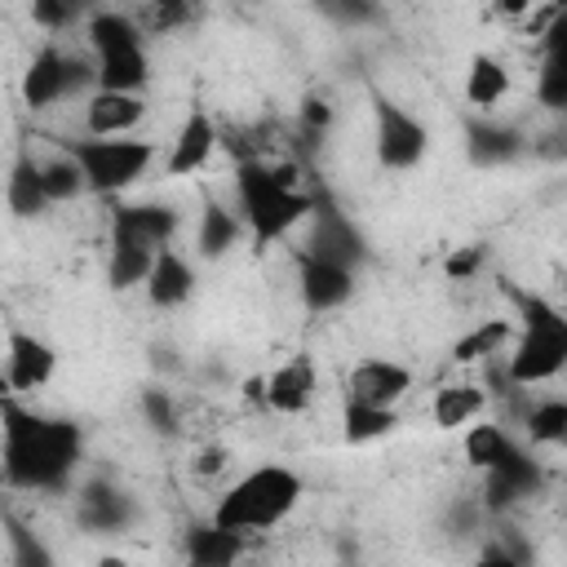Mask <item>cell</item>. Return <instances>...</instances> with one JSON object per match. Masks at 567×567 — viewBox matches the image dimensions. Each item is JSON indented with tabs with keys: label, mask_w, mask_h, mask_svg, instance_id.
Instances as JSON below:
<instances>
[{
	"label": "cell",
	"mask_w": 567,
	"mask_h": 567,
	"mask_svg": "<svg viewBox=\"0 0 567 567\" xmlns=\"http://www.w3.org/2000/svg\"><path fill=\"white\" fill-rule=\"evenodd\" d=\"M505 93H509V71H505L496 58L474 53V58H470V71H465V97L487 111V106H496Z\"/></svg>",
	"instance_id": "cell-20"
},
{
	"label": "cell",
	"mask_w": 567,
	"mask_h": 567,
	"mask_svg": "<svg viewBox=\"0 0 567 567\" xmlns=\"http://www.w3.org/2000/svg\"><path fill=\"white\" fill-rule=\"evenodd\" d=\"M518 306H523V337L509 354V377L518 385H536L567 368V315L540 297H518Z\"/></svg>",
	"instance_id": "cell-4"
},
{
	"label": "cell",
	"mask_w": 567,
	"mask_h": 567,
	"mask_svg": "<svg viewBox=\"0 0 567 567\" xmlns=\"http://www.w3.org/2000/svg\"><path fill=\"white\" fill-rule=\"evenodd\" d=\"M84 518H89L93 527H115V523L124 518V509H120V501H115L111 492H97V496H89V509H84Z\"/></svg>",
	"instance_id": "cell-34"
},
{
	"label": "cell",
	"mask_w": 567,
	"mask_h": 567,
	"mask_svg": "<svg viewBox=\"0 0 567 567\" xmlns=\"http://www.w3.org/2000/svg\"><path fill=\"white\" fill-rule=\"evenodd\" d=\"M239 204L252 230V248H270L310 213V199L292 186V164H261V159L239 164Z\"/></svg>",
	"instance_id": "cell-2"
},
{
	"label": "cell",
	"mask_w": 567,
	"mask_h": 567,
	"mask_svg": "<svg viewBox=\"0 0 567 567\" xmlns=\"http://www.w3.org/2000/svg\"><path fill=\"white\" fill-rule=\"evenodd\" d=\"M527 434H532V443H545V447L567 443V399H545V403H536V408L527 412Z\"/></svg>",
	"instance_id": "cell-29"
},
{
	"label": "cell",
	"mask_w": 567,
	"mask_h": 567,
	"mask_svg": "<svg viewBox=\"0 0 567 567\" xmlns=\"http://www.w3.org/2000/svg\"><path fill=\"white\" fill-rule=\"evenodd\" d=\"M53 363H58V354L44 341H35L27 332L9 337V385L13 390H40L53 377Z\"/></svg>",
	"instance_id": "cell-14"
},
{
	"label": "cell",
	"mask_w": 567,
	"mask_h": 567,
	"mask_svg": "<svg viewBox=\"0 0 567 567\" xmlns=\"http://www.w3.org/2000/svg\"><path fill=\"white\" fill-rule=\"evenodd\" d=\"M514 452H518V447L509 443V434H505L501 425H470V434H465V461L478 465V470H496V465H505Z\"/></svg>",
	"instance_id": "cell-23"
},
{
	"label": "cell",
	"mask_w": 567,
	"mask_h": 567,
	"mask_svg": "<svg viewBox=\"0 0 567 567\" xmlns=\"http://www.w3.org/2000/svg\"><path fill=\"white\" fill-rule=\"evenodd\" d=\"M540 0H496V13H505V18H523V13H532Z\"/></svg>",
	"instance_id": "cell-38"
},
{
	"label": "cell",
	"mask_w": 567,
	"mask_h": 567,
	"mask_svg": "<svg viewBox=\"0 0 567 567\" xmlns=\"http://www.w3.org/2000/svg\"><path fill=\"white\" fill-rule=\"evenodd\" d=\"M408 385H412V372L390 359H363L350 368V399H359V403L394 408L408 394Z\"/></svg>",
	"instance_id": "cell-8"
},
{
	"label": "cell",
	"mask_w": 567,
	"mask_h": 567,
	"mask_svg": "<svg viewBox=\"0 0 567 567\" xmlns=\"http://www.w3.org/2000/svg\"><path fill=\"white\" fill-rule=\"evenodd\" d=\"M310 252L315 257H328V261H341L350 266L354 252H359V239L350 235V226L332 213H319V226H315V239H310Z\"/></svg>",
	"instance_id": "cell-25"
},
{
	"label": "cell",
	"mask_w": 567,
	"mask_h": 567,
	"mask_svg": "<svg viewBox=\"0 0 567 567\" xmlns=\"http://www.w3.org/2000/svg\"><path fill=\"white\" fill-rule=\"evenodd\" d=\"M536 93L549 111H567V9L545 27V62Z\"/></svg>",
	"instance_id": "cell-12"
},
{
	"label": "cell",
	"mask_w": 567,
	"mask_h": 567,
	"mask_svg": "<svg viewBox=\"0 0 567 567\" xmlns=\"http://www.w3.org/2000/svg\"><path fill=\"white\" fill-rule=\"evenodd\" d=\"M186 554H190L195 563H204V567H226V563H235V558L244 554V532H230V527H221V523H208V527L190 532Z\"/></svg>",
	"instance_id": "cell-19"
},
{
	"label": "cell",
	"mask_w": 567,
	"mask_h": 567,
	"mask_svg": "<svg viewBox=\"0 0 567 567\" xmlns=\"http://www.w3.org/2000/svg\"><path fill=\"white\" fill-rule=\"evenodd\" d=\"M213 146H217V128H213V120L195 106V111L186 115V124L177 128V142H173V155H168V173H173V177L199 173V168L213 159Z\"/></svg>",
	"instance_id": "cell-13"
},
{
	"label": "cell",
	"mask_w": 567,
	"mask_h": 567,
	"mask_svg": "<svg viewBox=\"0 0 567 567\" xmlns=\"http://www.w3.org/2000/svg\"><path fill=\"white\" fill-rule=\"evenodd\" d=\"M199 13V0H137L142 31H177Z\"/></svg>",
	"instance_id": "cell-26"
},
{
	"label": "cell",
	"mask_w": 567,
	"mask_h": 567,
	"mask_svg": "<svg viewBox=\"0 0 567 567\" xmlns=\"http://www.w3.org/2000/svg\"><path fill=\"white\" fill-rule=\"evenodd\" d=\"M137 35H142L137 18H124V13H93V22H89V44H93L97 58L115 53V49H128V44H142Z\"/></svg>",
	"instance_id": "cell-24"
},
{
	"label": "cell",
	"mask_w": 567,
	"mask_h": 567,
	"mask_svg": "<svg viewBox=\"0 0 567 567\" xmlns=\"http://www.w3.org/2000/svg\"><path fill=\"white\" fill-rule=\"evenodd\" d=\"M301 496V478L284 465H261L252 470L248 478H239L213 509V523L230 527V532H261V527H275Z\"/></svg>",
	"instance_id": "cell-3"
},
{
	"label": "cell",
	"mask_w": 567,
	"mask_h": 567,
	"mask_svg": "<svg viewBox=\"0 0 567 567\" xmlns=\"http://www.w3.org/2000/svg\"><path fill=\"white\" fill-rule=\"evenodd\" d=\"M190 284H195V275H190L186 257H177L173 248H159L155 252V266L146 275V297L155 306H182L190 297Z\"/></svg>",
	"instance_id": "cell-16"
},
{
	"label": "cell",
	"mask_w": 567,
	"mask_h": 567,
	"mask_svg": "<svg viewBox=\"0 0 567 567\" xmlns=\"http://www.w3.org/2000/svg\"><path fill=\"white\" fill-rule=\"evenodd\" d=\"M40 177H44V190H49V204H62V199H75L89 182H84V168H80V159L66 151V155H58V159H49V164H40Z\"/></svg>",
	"instance_id": "cell-27"
},
{
	"label": "cell",
	"mask_w": 567,
	"mask_h": 567,
	"mask_svg": "<svg viewBox=\"0 0 567 567\" xmlns=\"http://www.w3.org/2000/svg\"><path fill=\"white\" fill-rule=\"evenodd\" d=\"M75 461V425L40 421L4 399V474L22 487H58Z\"/></svg>",
	"instance_id": "cell-1"
},
{
	"label": "cell",
	"mask_w": 567,
	"mask_h": 567,
	"mask_svg": "<svg viewBox=\"0 0 567 567\" xmlns=\"http://www.w3.org/2000/svg\"><path fill=\"white\" fill-rule=\"evenodd\" d=\"M84 75H89V71H84L80 62L62 58L58 49H40L35 62H31L27 75H22V97H27L31 111H44V106H53L66 89H75Z\"/></svg>",
	"instance_id": "cell-6"
},
{
	"label": "cell",
	"mask_w": 567,
	"mask_h": 567,
	"mask_svg": "<svg viewBox=\"0 0 567 567\" xmlns=\"http://www.w3.org/2000/svg\"><path fill=\"white\" fill-rule=\"evenodd\" d=\"M306 124H319L323 128L328 124V106L323 102H306Z\"/></svg>",
	"instance_id": "cell-39"
},
{
	"label": "cell",
	"mask_w": 567,
	"mask_h": 567,
	"mask_svg": "<svg viewBox=\"0 0 567 567\" xmlns=\"http://www.w3.org/2000/svg\"><path fill=\"white\" fill-rule=\"evenodd\" d=\"M385 430H394V408H377V403H359V399L346 403V439L350 443L381 439Z\"/></svg>",
	"instance_id": "cell-28"
},
{
	"label": "cell",
	"mask_w": 567,
	"mask_h": 567,
	"mask_svg": "<svg viewBox=\"0 0 567 567\" xmlns=\"http://www.w3.org/2000/svg\"><path fill=\"white\" fill-rule=\"evenodd\" d=\"M155 252H159V248H146V244H137V239H124V235H111V261H106L111 288L146 284V275H151V266H155Z\"/></svg>",
	"instance_id": "cell-17"
},
{
	"label": "cell",
	"mask_w": 567,
	"mask_h": 567,
	"mask_svg": "<svg viewBox=\"0 0 567 567\" xmlns=\"http://www.w3.org/2000/svg\"><path fill=\"white\" fill-rule=\"evenodd\" d=\"M478 261H483V248H461V252H452L447 257V279H465V275H474L478 270Z\"/></svg>",
	"instance_id": "cell-36"
},
{
	"label": "cell",
	"mask_w": 567,
	"mask_h": 567,
	"mask_svg": "<svg viewBox=\"0 0 567 567\" xmlns=\"http://www.w3.org/2000/svg\"><path fill=\"white\" fill-rule=\"evenodd\" d=\"M146 412H151V421H155L159 430L173 425V412H168V399H164V394H146Z\"/></svg>",
	"instance_id": "cell-37"
},
{
	"label": "cell",
	"mask_w": 567,
	"mask_h": 567,
	"mask_svg": "<svg viewBox=\"0 0 567 567\" xmlns=\"http://www.w3.org/2000/svg\"><path fill=\"white\" fill-rule=\"evenodd\" d=\"M84 4L89 0H31V18L40 27H49V31H62L84 13Z\"/></svg>",
	"instance_id": "cell-32"
},
{
	"label": "cell",
	"mask_w": 567,
	"mask_h": 567,
	"mask_svg": "<svg viewBox=\"0 0 567 567\" xmlns=\"http://www.w3.org/2000/svg\"><path fill=\"white\" fill-rule=\"evenodd\" d=\"M142 84H146V53H142V44H128V49H115V53L97 58V89L137 93Z\"/></svg>",
	"instance_id": "cell-18"
},
{
	"label": "cell",
	"mask_w": 567,
	"mask_h": 567,
	"mask_svg": "<svg viewBox=\"0 0 567 567\" xmlns=\"http://www.w3.org/2000/svg\"><path fill=\"white\" fill-rule=\"evenodd\" d=\"M177 230V213L173 208H159V204H120L111 208V235H124V239H137L146 248H164Z\"/></svg>",
	"instance_id": "cell-9"
},
{
	"label": "cell",
	"mask_w": 567,
	"mask_h": 567,
	"mask_svg": "<svg viewBox=\"0 0 567 567\" xmlns=\"http://www.w3.org/2000/svg\"><path fill=\"white\" fill-rule=\"evenodd\" d=\"M319 9L332 13V18H341V22H363L372 13L368 0H319Z\"/></svg>",
	"instance_id": "cell-35"
},
{
	"label": "cell",
	"mask_w": 567,
	"mask_h": 567,
	"mask_svg": "<svg viewBox=\"0 0 567 567\" xmlns=\"http://www.w3.org/2000/svg\"><path fill=\"white\" fill-rule=\"evenodd\" d=\"M142 97L137 93H124V89H97L84 106V124L93 137H124L137 120H142Z\"/></svg>",
	"instance_id": "cell-11"
},
{
	"label": "cell",
	"mask_w": 567,
	"mask_h": 567,
	"mask_svg": "<svg viewBox=\"0 0 567 567\" xmlns=\"http://www.w3.org/2000/svg\"><path fill=\"white\" fill-rule=\"evenodd\" d=\"M377 155L385 168H412L425 155V128L408 111L381 102L377 106Z\"/></svg>",
	"instance_id": "cell-7"
},
{
	"label": "cell",
	"mask_w": 567,
	"mask_h": 567,
	"mask_svg": "<svg viewBox=\"0 0 567 567\" xmlns=\"http://www.w3.org/2000/svg\"><path fill=\"white\" fill-rule=\"evenodd\" d=\"M310 394H315V372L306 359H288L266 377V408H275L284 416L301 412L310 403Z\"/></svg>",
	"instance_id": "cell-15"
},
{
	"label": "cell",
	"mask_w": 567,
	"mask_h": 567,
	"mask_svg": "<svg viewBox=\"0 0 567 567\" xmlns=\"http://www.w3.org/2000/svg\"><path fill=\"white\" fill-rule=\"evenodd\" d=\"M44 204H49V190H44L40 164L35 159H18L13 173H9V208L18 217H35V213H44Z\"/></svg>",
	"instance_id": "cell-22"
},
{
	"label": "cell",
	"mask_w": 567,
	"mask_h": 567,
	"mask_svg": "<svg viewBox=\"0 0 567 567\" xmlns=\"http://www.w3.org/2000/svg\"><path fill=\"white\" fill-rule=\"evenodd\" d=\"M483 390L478 385H443L439 394H434V421L443 425V430H461V425H470L478 412H483Z\"/></svg>",
	"instance_id": "cell-21"
},
{
	"label": "cell",
	"mask_w": 567,
	"mask_h": 567,
	"mask_svg": "<svg viewBox=\"0 0 567 567\" xmlns=\"http://www.w3.org/2000/svg\"><path fill=\"white\" fill-rule=\"evenodd\" d=\"M470 151H474V159H505L514 151V137L505 128H474Z\"/></svg>",
	"instance_id": "cell-33"
},
{
	"label": "cell",
	"mask_w": 567,
	"mask_h": 567,
	"mask_svg": "<svg viewBox=\"0 0 567 567\" xmlns=\"http://www.w3.org/2000/svg\"><path fill=\"white\" fill-rule=\"evenodd\" d=\"M350 292H354L350 266L328 261V257H315V252L301 257V297H306L310 310H332V306H341Z\"/></svg>",
	"instance_id": "cell-10"
},
{
	"label": "cell",
	"mask_w": 567,
	"mask_h": 567,
	"mask_svg": "<svg viewBox=\"0 0 567 567\" xmlns=\"http://www.w3.org/2000/svg\"><path fill=\"white\" fill-rule=\"evenodd\" d=\"M221 470V452H204L199 456V474H217Z\"/></svg>",
	"instance_id": "cell-40"
},
{
	"label": "cell",
	"mask_w": 567,
	"mask_h": 567,
	"mask_svg": "<svg viewBox=\"0 0 567 567\" xmlns=\"http://www.w3.org/2000/svg\"><path fill=\"white\" fill-rule=\"evenodd\" d=\"M509 337V323L505 319H487V323H478L470 337H461L456 341V363H474V359H483V354H496V346Z\"/></svg>",
	"instance_id": "cell-30"
},
{
	"label": "cell",
	"mask_w": 567,
	"mask_h": 567,
	"mask_svg": "<svg viewBox=\"0 0 567 567\" xmlns=\"http://www.w3.org/2000/svg\"><path fill=\"white\" fill-rule=\"evenodd\" d=\"M66 151L80 159L84 182L102 195L133 186L151 164V142H133V137H84V142H66Z\"/></svg>",
	"instance_id": "cell-5"
},
{
	"label": "cell",
	"mask_w": 567,
	"mask_h": 567,
	"mask_svg": "<svg viewBox=\"0 0 567 567\" xmlns=\"http://www.w3.org/2000/svg\"><path fill=\"white\" fill-rule=\"evenodd\" d=\"M230 239H235V217H230L226 208L208 204V208H204V221H199V248H204L208 257H217V252L230 248Z\"/></svg>",
	"instance_id": "cell-31"
}]
</instances>
